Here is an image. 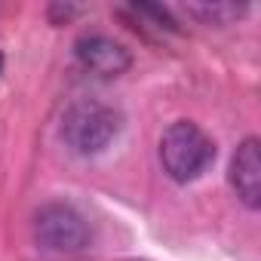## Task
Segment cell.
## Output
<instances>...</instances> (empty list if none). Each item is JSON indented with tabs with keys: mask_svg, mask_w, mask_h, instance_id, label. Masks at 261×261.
Segmentation results:
<instances>
[{
	"mask_svg": "<svg viewBox=\"0 0 261 261\" xmlns=\"http://www.w3.org/2000/svg\"><path fill=\"white\" fill-rule=\"evenodd\" d=\"M212 160H215L212 139L191 120L172 123L160 139V163H163L166 175L178 185H188V181L200 178L209 169Z\"/></svg>",
	"mask_w": 261,
	"mask_h": 261,
	"instance_id": "1",
	"label": "cell"
},
{
	"mask_svg": "<svg viewBox=\"0 0 261 261\" xmlns=\"http://www.w3.org/2000/svg\"><path fill=\"white\" fill-rule=\"evenodd\" d=\"M120 133V114L101 101H77L62 120V139L74 154H101Z\"/></svg>",
	"mask_w": 261,
	"mask_h": 261,
	"instance_id": "2",
	"label": "cell"
},
{
	"mask_svg": "<svg viewBox=\"0 0 261 261\" xmlns=\"http://www.w3.org/2000/svg\"><path fill=\"white\" fill-rule=\"evenodd\" d=\"M34 240L40 252L53 258H71L89 246V224L77 209L65 203H49L34 215Z\"/></svg>",
	"mask_w": 261,
	"mask_h": 261,
	"instance_id": "3",
	"label": "cell"
},
{
	"mask_svg": "<svg viewBox=\"0 0 261 261\" xmlns=\"http://www.w3.org/2000/svg\"><path fill=\"white\" fill-rule=\"evenodd\" d=\"M77 59L86 71H92L98 77H120L133 65V56H129L126 46H120L117 40L101 37V34L80 37L77 40Z\"/></svg>",
	"mask_w": 261,
	"mask_h": 261,
	"instance_id": "4",
	"label": "cell"
},
{
	"mask_svg": "<svg viewBox=\"0 0 261 261\" xmlns=\"http://www.w3.org/2000/svg\"><path fill=\"white\" fill-rule=\"evenodd\" d=\"M230 185L249 209L261 206V145L258 139H246L237 148L230 160Z\"/></svg>",
	"mask_w": 261,
	"mask_h": 261,
	"instance_id": "5",
	"label": "cell"
},
{
	"mask_svg": "<svg viewBox=\"0 0 261 261\" xmlns=\"http://www.w3.org/2000/svg\"><path fill=\"white\" fill-rule=\"evenodd\" d=\"M188 13H194V16L206 19L209 25H227V22H230V19H237L243 10H240V7H230V4H215V7H191Z\"/></svg>",
	"mask_w": 261,
	"mask_h": 261,
	"instance_id": "6",
	"label": "cell"
}]
</instances>
